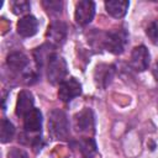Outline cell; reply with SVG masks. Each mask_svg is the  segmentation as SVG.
Here are the masks:
<instances>
[{
  "label": "cell",
  "mask_w": 158,
  "mask_h": 158,
  "mask_svg": "<svg viewBox=\"0 0 158 158\" xmlns=\"http://www.w3.org/2000/svg\"><path fill=\"white\" fill-rule=\"evenodd\" d=\"M48 132L54 139H67L69 136V122L67 115L54 109L48 114Z\"/></svg>",
  "instance_id": "cell-1"
},
{
  "label": "cell",
  "mask_w": 158,
  "mask_h": 158,
  "mask_svg": "<svg viewBox=\"0 0 158 158\" xmlns=\"http://www.w3.org/2000/svg\"><path fill=\"white\" fill-rule=\"evenodd\" d=\"M68 69L67 62L58 53H52L47 60V79L52 85L60 84L65 80Z\"/></svg>",
  "instance_id": "cell-2"
},
{
  "label": "cell",
  "mask_w": 158,
  "mask_h": 158,
  "mask_svg": "<svg viewBox=\"0 0 158 158\" xmlns=\"http://www.w3.org/2000/svg\"><path fill=\"white\" fill-rule=\"evenodd\" d=\"M128 42V35L125 28H115L106 33L104 38V46L105 48L114 53V54H121Z\"/></svg>",
  "instance_id": "cell-3"
},
{
  "label": "cell",
  "mask_w": 158,
  "mask_h": 158,
  "mask_svg": "<svg viewBox=\"0 0 158 158\" xmlns=\"http://www.w3.org/2000/svg\"><path fill=\"white\" fill-rule=\"evenodd\" d=\"M73 127L80 135H93L95 131L94 114L89 107H84L73 117Z\"/></svg>",
  "instance_id": "cell-4"
},
{
  "label": "cell",
  "mask_w": 158,
  "mask_h": 158,
  "mask_svg": "<svg viewBox=\"0 0 158 158\" xmlns=\"http://www.w3.org/2000/svg\"><path fill=\"white\" fill-rule=\"evenodd\" d=\"M81 94V85L75 78H68L59 84L58 89V98L63 102H69L74 98Z\"/></svg>",
  "instance_id": "cell-5"
},
{
  "label": "cell",
  "mask_w": 158,
  "mask_h": 158,
  "mask_svg": "<svg viewBox=\"0 0 158 158\" xmlns=\"http://www.w3.org/2000/svg\"><path fill=\"white\" fill-rule=\"evenodd\" d=\"M95 15V4L90 0H81L75 5V21L80 26H85L91 22Z\"/></svg>",
  "instance_id": "cell-6"
},
{
  "label": "cell",
  "mask_w": 158,
  "mask_h": 158,
  "mask_svg": "<svg viewBox=\"0 0 158 158\" xmlns=\"http://www.w3.org/2000/svg\"><path fill=\"white\" fill-rule=\"evenodd\" d=\"M149 52L146 46H137L133 48L130 58V64L136 72H144L149 65Z\"/></svg>",
  "instance_id": "cell-7"
},
{
  "label": "cell",
  "mask_w": 158,
  "mask_h": 158,
  "mask_svg": "<svg viewBox=\"0 0 158 158\" xmlns=\"http://www.w3.org/2000/svg\"><path fill=\"white\" fill-rule=\"evenodd\" d=\"M47 38L51 46H60L67 38V25L62 21H54L48 26Z\"/></svg>",
  "instance_id": "cell-8"
},
{
  "label": "cell",
  "mask_w": 158,
  "mask_h": 158,
  "mask_svg": "<svg viewBox=\"0 0 158 158\" xmlns=\"http://www.w3.org/2000/svg\"><path fill=\"white\" fill-rule=\"evenodd\" d=\"M115 75V67L111 64H99L95 68L94 72V80L95 84L101 88L105 89L114 79Z\"/></svg>",
  "instance_id": "cell-9"
},
{
  "label": "cell",
  "mask_w": 158,
  "mask_h": 158,
  "mask_svg": "<svg viewBox=\"0 0 158 158\" xmlns=\"http://www.w3.org/2000/svg\"><path fill=\"white\" fill-rule=\"evenodd\" d=\"M33 95L28 90H21L17 95L16 102V115L19 117H25L31 110H33Z\"/></svg>",
  "instance_id": "cell-10"
},
{
  "label": "cell",
  "mask_w": 158,
  "mask_h": 158,
  "mask_svg": "<svg viewBox=\"0 0 158 158\" xmlns=\"http://www.w3.org/2000/svg\"><path fill=\"white\" fill-rule=\"evenodd\" d=\"M38 28V22L35 16L25 15L17 22V33L22 37H31L36 35Z\"/></svg>",
  "instance_id": "cell-11"
},
{
  "label": "cell",
  "mask_w": 158,
  "mask_h": 158,
  "mask_svg": "<svg viewBox=\"0 0 158 158\" xmlns=\"http://www.w3.org/2000/svg\"><path fill=\"white\" fill-rule=\"evenodd\" d=\"M42 127V114L38 109L31 110L23 117V128L27 133H38Z\"/></svg>",
  "instance_id": "cell-12"
},
{
  "label": "cell",
  "mask_w": 158,
  "mask_h": 158,
  "mask_svg": "<svg viewBox=\"0 0 158 158\" xmlns=\"http://www.w3.org/2000/svg\"><path fill=\"white\" fill-rule=\"evenodd\" d=\"M28 58L22 52H12L6 58V64L12 72L17 73H25V70L28 67ZM26 74V73H25Z\"/></svg>",
  "instance_id": "cell-13"
},
{
  "label": "cell",
  "mask_w": 158,
  "mask_h": 158,
  "mask_svg": "<svg viewBox=\"0 0 158 158\" xmlns=\"http://www.w3.org/2000/svg\"><path fill=\"white\" fill-rule=\"evenodd\" d=\"M130 2L126 0H109L105 1V9L106 12L115 17V19H121L126 15L127 9H128Z\"/></svg>",
  "instance_id": "cell-14"
},
{
  "label": "cell",
  "mask_w": 158,
  "mask_h": 158,
  "mask_svg": "<svg viewBox=\"0 0 158 158\" xmlns=\"http://www.w3.org/2000/svg\"><path fill=\"white\" fill-rule=\"evenodd\" d=\"M79 149L84 158H93L98 152L96 143L91 137H83L79 141Z\"/></svg>",
  "instance_id": "cell-15"
},
{
  "label": "cell",
  "mask_w": 158,
  "mask_h": 158,
  "mask_svg": "<svg viewBox=\"0 0 158 158\" xmlns=\"http://www.w3.org/2000/svg\"><path fill=\"white\" fill-rule=\"evenodd\" d=\"M14 135H15V127H14V125H12V123H11L9 120L4 118V120L1 121V128H0V141H1L2 143L10 142V141L12 139Z\"/></svg>",
  "instance_id": "cell-16"
},
{
  "label": "cell",
  "mask_w": 158,
  "mask_h": 158,
  "mask_svg": "<svg viewBox=\"0 0 158 158\" xmlns=\"http://www.w3.org/2000/svg\"><path fill=\"white\" fill-rule=\"evenodd\" d=\"M146 33H147L149 41H151L153 44L158 46V20L152 21V22L147 26Z\"/></svg>",
  "instance_id": "cell-17"
},
{
  "label": "cell",
  "mask_w": 158,
  "mask_h": 158,
  "mask_svg": "<svg viewBox=\"0 0 158 158\" xmlns=\"http://www.w3.org/2000/svg\"><path fill=\"white\" fill-rule=\"evenodd\" d=\"M31 5L28 1H25V0H20V1H12L11 2V9H12V12L16 14V15H22L25 12H27L30 10Z\"/></svg>",
  "instance_id": "cell-18"
},
{
  "label": "cell",
  "mask_w": 158,
  "mask_h": 158,
  "mask_svg": "<svg viewBox=\"0 0 158 158\" xmlns=\"http://www.w3.org/2000/svg\"><path fill=\"white\" fill-rule=\"evenodd\" d=\"M43 6L49 14H60L63 4H62V1H52V0H49V1H43Z\"/></svg>",
  "instance_id": "cell-19"
},
{
  "label": "cell",
  "mask_w": 158,
  "mask_h": 158,
  "mask_svg": "<svg viewBox=\"0 0 158 158\" xmlns=\"http://www.w3.org/2000/svg\"><path fill=\"white\" fill-rule=\"evenodd\" d=\"M7 158H28V154L23 149L14 147L7 152Z\"/></svg>",
  "instance_id": "cell-20"
},
{
  "label": "cell",
  "mask_w": 158,
  "mask_h": 158,
  "mask_svg": "<svg viewBox=\"0 0 158 158\" xmlns=\"http://www.w3.org/2000/svg\"><path fill=\"white\" fill-rule=\"evenodd\" d=\"M153 75H154L156 80L158 81V60H157V63L154 64V68H153Z\"/></svg>",
  "instance_id": "cell-21"
}]
</instances>
